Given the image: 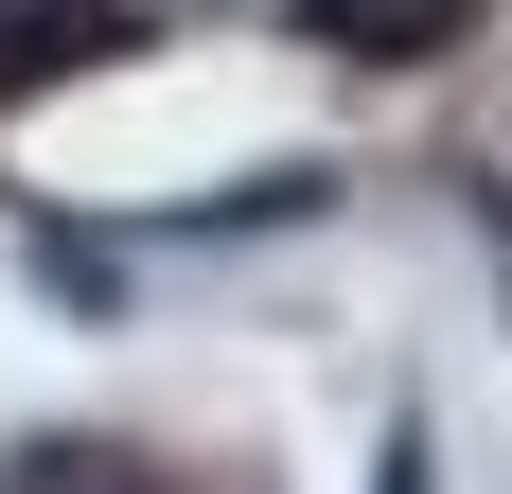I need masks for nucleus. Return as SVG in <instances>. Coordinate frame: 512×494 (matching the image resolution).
I'll use <instances>...</instances> for the list:
<instances>
[{
    "label": "nucleus",
    "instance_id": "1",
    "mask_svg": "<svg viewBox=\"0 0 512 494\" xmlns=\"http://www.w3.org/2000/svg\"><path fill=\"white\" fill-rule=\"evenodd\" d=\"M301 36L371 53V71H407V53H442V36H460V0H301Z\"/></svg>",
    "mask_w": 512,
    "mask_h": 494
},
{
    "label": "nucleus",
    "instance_id": "3",
    "mask_svg": "<svg viewBox=\"0 0 512 494\" xmlns=\"http://www.w3.org/2000/svg\"><path fill=\"white\" fill-rule=\"evenodd\" d=\"M371 494H424V424H407V442H389V477H371Z\"/></svg>",
    "mask_w": 512,
    "mask_h": 494
},
{
    "label": "nucleus",
    "instance_id": "2",
    "mask_svg": "<svg viewBox=\"0 0 512 494\" xmlns=\"http://www.w3.org/2000/svg\"><path fill=\"white\" fill-rule=\"evenodd\" d=\"M0 494H159V477H142V459H106V442H18Z\"/></svg>",
    "mask_w": 512,
    "mask_h": 494
}]
</instances>
